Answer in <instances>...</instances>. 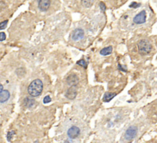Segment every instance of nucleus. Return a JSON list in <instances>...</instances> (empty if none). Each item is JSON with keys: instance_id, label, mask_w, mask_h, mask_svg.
Segmentation results:
<instances>
[{"instance_id": "f257e3e1", "label": "nucleus", "mask_w": 157, "mask_h": 143, "mask_svg": "<svg viewBox=\"0 0 157 143\" xmlns=\"http://www.w3.org/2000/svg\"><path fill=\"white\" fill-rule=\"evenodd\" d=\"M42 90H43V84L39 79L33 80L28 88V92L29 95L33 97H36L41 95Z\"/></svg>"}, {"instance_id": "f03ea898", "label": "nucleus", "mask_w": 157, "mask_h": 143, "mask_svg": "<svg viewBox=\"0 0 157 143\" xmlns=\"http://www.w3.org/2000/svg\"><path fill=\"white\" fill-rule=\"evenodd\" d=\"M138 49L139 53L141 55H146L151 51L152 45L147 40H141L138 43Z\"/></svg>"}, {"instance_id": "7ed1b4c3", "label": "nucleus", "mask_w": 157, "mask_h": 143, "mask_svg": "<svg viewBox=\"0 0 157 143\" xmlns=\"http://www.w3.org/2000/svg\"><path fill=\"white\" fill-rule=\"evenodd\" d=\"M137 126H130L125 133V139L128 141L132 140L134 139L135 136L137 135Z\"/></svg>"}, {"instance_id": "20e7f679", "label": "nucleus", "mask_w": 157, "mask_h": 143, "mask_svg": "<svg viewBox=\"0 0 157 143\" xmlns=\"http://www.w3.org/2000/svg\"><path fill=\"white\" fill-rule=\"evenodd\" d=\"M146 18H147V14H146V12L145 11H142L141 13H139L138 15H137L136 16L133 18V22L136 24H143L146 22Z\"/></svg>"}, {"instance_id": "39448f33", "label": "nucleus", "mask_w": 157, "mask_h": 143, "mask_svg": "<svg viewBox=\"0 0 157 143\" xmlns=\"http://www.w3.org/2000/svg\"><path fill=\"white\" fill-rule=\"evenodd\" d=\"M80 133H81V131H80V129L78 127L72 126L70 127V129H68V135L70 139H76L77 137L80 135Z\"/></svg>"}, {"instance_id": "423d86ee", "label": "nucleus", "mask_w": 157, "mask_h": 143, "mask_svg": "<svg viewBox=\"0 0 157 143\" xmlns=\"http://www.w3.org/2000/svg\"><path fill=\"white\" fill-rule=\"evenodd\" d=\"M77 90L76 86H72L68 90L65 96L69 100H74L77 96Z\"/></svg>"}, {"instance_id": "0eeeda50", "label": "nucleus", "mask_w": 157, "mask_h": 143, "mask_svg": "<svg viewBox=\"0 0 157 143\" xmlns=\"http://www.w3.org/2000/svg\"><path fill=\"white\" fill-rule=\"evenodd\" d=\"M38 8L40 10L45 12L49 8L51 2H50V0H38Z\"/></svg>"}, {"instance_id": "6e6552de", "label": "nucleus", "mask_w": 157, "mask_h": 143, "mask_svg": "<svg viewBox=\"0 0 157 143\" xmlns=\"http://www.w3.org/2000/svg\"><path fill=\"white\" fill-rule=\"evenodd\" d=\"M67 83L70 86H77L79 83V79L75 74H70V75L67 77Z\"/></svg>"}, {"instance_id": "1a4fd4ad", "label": "nucleus", "mask_w": 157, "mask_h": 143, "mask_svg": "<svg viewBox=\"0 0 157 143\" xmlns=\"http://www.w3.org/2000/svg\"><path fill=\"white\" fill-rule=\"evenodd\" d=\"M84 36V31L81 29H77L72 33V39L75 41H78L80 39L83 38Z\"/></svg>"}, {"instance_id": "9d476101", "label": "nucleus", "mask_w": 157, "mask_h": 143, "mask_svg": "<svg viewBox=\"0 0 157 143\" xmlns=\"http://www.w3.org/2000/svg\"><path fill=\"white\" fill-rule=\"evenodd\" d=\"M9 97H10V93L8 90H2L0 92V103H3L7 101Z\"/></svg>"}, {"instance_id": "9b49d317", "label": "nucleus", "mask_w": 157, "mask_h": 143, "mask_svg": "<svg viewBox=\"0 0 157 143\" xmlns=\"http://www.w3.org/2000/svg\"><path fill=\"white\" fill-rule=\"evenodd\" d=\"M116 95L117 93H106L103 96V101L107 103L110 102Z\"/></svg>"}, {"instance_id": "f8f14e48", "label": "nucleus", "mask_w": 157, "mask_h": 143, "mask_svg": "<svg viewBox=\"0 0 157 143\" xmlns=\"http://www.w3.org/2000/svg\"><path fill=\"white\" fill-rule=\"evenodd\" d=\"M112 50H113V47H112L111 46L104 47V48H103V49L100 51V54L103 56L109 55V54H110L112 53Z\"/></svg>"}, {"instance_id": "ddd939ff", "label": "nucleus", "mask_w": 157, "mask_h": 143, "mask_svg": "<svg viewBox=\"0 0 157 143\" xmlns=\"http://www.w3.org/2000/svg\"><path fill=\"white\" fill-rule=\"evenodd\" d=\"M81 3L86 8H90L93 6L94 0H81Z\"/></svg>"}, {"instance_id": "4468645a", "label": "nucleus", "mask_w": 157, "mask_h": 143, "mask_svg": "<svg viewBox=\"0 0 157 143\" xmlns=\"http://www.w3.org/2000/svg\"><path fill=\"white\" fill-rule=\"evenodd\" d=\"M25 105L28 107H31V106H33L35 104V100H33L32 98H30V97H27V98H25Z\"/></svg>"}, {"instance_id": "2eb2a0df", "label": "nucleus", "mask_w": 157, "mask_h": 143, "mask_svg": "<svg viewBox=\"0 0 157 143\" xmlns=\"http://www.w3.org/2000/svg\"><path fill=\"white\" fill-rule=\"evenodd\" d=\"M77 64L80 66H82L83 68H87V67L86 61H85L84 60H83V59L78 61H77Z\"/></svg>"}, {"instance_id": "dca6fc26", "label": "nucleus", "mask_w": 157, "mask_h": 143, "mask_svg": "<svg viewBox=\"0 0 157 143\" xmlns=\"http://www.w3.org/2000/svg\"><path fill=\"white\" fill-rule=\"evenodd\" d=\"M7 23H8V20H6V21H4V22H2L1 24H0V29H1V30H3L4 29H6V28Z\"/></svg>"}, {"instance_id": "f3484780", "label": "nucleus", "mask_w": 157, "mask_h": 143, "mask_svg": "<svg viewBox=\"0 0 157 143\" xmlns=\"http://www.w3.org/2000/svg\"><path fill=\"white\" fill-rule=\"evenodd\" d=\"M15 134L14 131H11V132H8V135H7V139H8V142L11 141V139L13 138V135Z\"/></svg>"}, {"instance_id": "a211bd4d", "label": "nucleus", "mask_w": 157, "mask_h": 143, "mask_svg": "<svg viewBox=\"0 0 157 143\" xmlns=\"http://www.w3.org/2000/svg\"><path fill=\"white\" fill-rule=\"evenodd\" d=\"M51 101H52V99H51V97H50L49 96H46L43 100V103L45 104H47V103H50Z\"/></svg>"}, {"instance_id": "6ab92c4d", "label": "nucleus", "mask_w": 157, "mask_h": 143, "mask_svg": "<svg viewBox=\"0 0 157 143\" xmlns=\"http://www.w3.org/2000/svg\"><path fill=\"white\" fill-rule=\"evenodd\" d=\"M139 6H140V3H137V2H133L130 6V8H138Z\"/></svg>"}, {"instance_id": "aec40b11", "label": "nucleus", "mask_w": 157, "mask_h": 143, "mask_svg": "<svg viewBox=\"0 0 157 143\" xmlns=\"http://www.w3.org/2000/svg\"><path fill=\"white\" fill-rule=\"evenodd\" d=\"M6 38V34H5L4 32L0 33V41H3Z\"/></svg>"}, {"instance_id": "412c9836", "label": "nucleus", "mask_w": 157, "mask_h": 143, "mask_svg": "<svg viewBox=\"0 0 157 143\" xmlns=\"http://www.w3.org/2000/svg\"><path fill=\"white\" fill-rule=\"evenodd\" d=\"M100 8H101V10L102 11L105 10V8H106L105 5L103 4V2H100Z\"/></svg>"}, {"instance_id": "4be33fe9", "label": "nucleus", "mask_w": 157, "mask_h": 143, "mask_svg": "<svg viewBox=\"0 0 157 143\" xmlns=\"http://www.w3.org/2000/svg\"><path fill=\"white\" fill-rule=\"evenodd\" d=\"M2 90H3V86H2V84H1V86H0V92H1V91H2Z\"/></svg>"}]
</instances>
